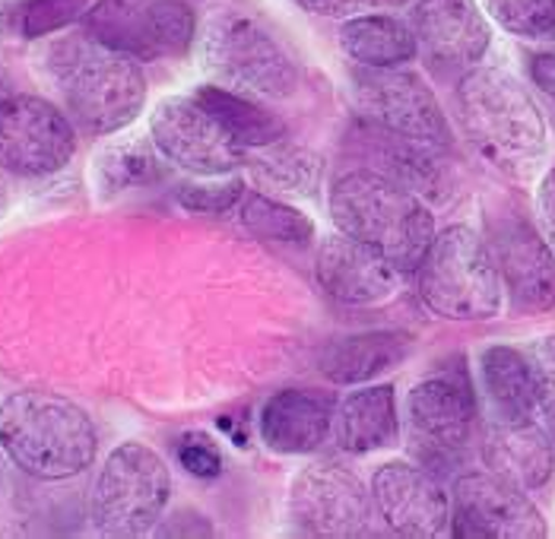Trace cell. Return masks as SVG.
I'll list each match as a JSON object with an SVG mask.
<instances>
[{"label": "cell", "instance_id": "6da1fadb", "mask_svg": "<svg viewBox=\"0 0 555 539\" xmlns=\"http://www.w3.org/2000/svg\"><path fill=\"white\" fill-rule=\"evenodd\" d=\"M457 115L476 153L512 178H533L550 153V127L533 95L499 67H473L457 84Z\"/></svg>", "mask_w": 555, "mask_h": 539}, {"label": "cell", "instance_id": "7a4b0ae2", "mask_svg": "<svg viewBox=\"0 0 555 539\" xmlns=\"http://www.w3.org/2000/svg\"><path fill=\"white\" fill-rule=\"evenodd\" d=\"M334 226L385 254L400 273H416L435 239V219L416 191L385 171H346L331 191Z\"/></svg>", "mask_w": 555, "mask_h": 539}, {"label": "cell", "instance_id": "3957f363", "mask_svg": "<svg viewBox=\"0 0 555 539\" xmlns=\"http://www.w3.org/2000/svg\"><path fill=\"white\" fill-rule=\"evenodd\" d=\"M44 64L67 115L86 133H115L128 127L146 105V77L137 57L89 36L57 42L48 51Z\"/></svg>", "mask_w": 555, "mask_h": 539}, {"label": "cell", "instance_id": "277c9868", "mask_svg": "<svg viewBox=\"0 0 555 539\" xmlns=\"http://www.w3.org/2000/svg\"><path fill=\"white\" fill-rule=\"evenodd\" d=\"M0 448L36 479H70L92 466L99 435L74 400L48 390H20L0 403Z\"/></svg>", "mask_w": 555, "mask_h": 539}, {"label": "cell", "instance_id": "5b68a950", "mask_svg": "<svg viewBox=\"0 0 555 539\" xmlns=\"http://www.w3.org/2000/svg\"><path fill=\"white\" fill-rule=\"evenodd\" d=\"M416 290L428 311L444 321H489L502 311L505 298L489 242L467 226L435 232L416 267Z\"/></svg>", "mask_w": 555, "mask_h": 539}, {"label": "cell", "instance_id": "8992f818", "mask_svg": "<svg viewBox=\"0 0 555 539\" xmlns=\"http://www.w3.org/2000/svg\"><path fill=\"white\" fill-rule=\"evenodd\" d=\"M169 498L166 460L140 441H125L105 457L95 476L89 521L102 537H143L163 521Z\"/></svg>", "mask_w": 555, "mask_h": 539}, {"label": "cell", "instance_id": "52a82bcc", "mask_svg": "<svg viewBox=\"0 0 555 539\" xmlns=\"http://www.w3.org/2000/svg\"><path fill=\"white\" fill-rule=\"evenodd\" d=\"M204 64L235 92L283 99L299 89V67L260 23L242 13L216 16L204 36Z\"/></svg>", "mask_w": 555, "mask_h": 539}, {"label": "cell", "instance_id": "ba28073f", "mask_svg": "<svg viewBox=\"0 0 555 539\" xmlns=\"http://www.w3.org/2000/svg\"><path fill=\"white\" fill-rule=\"evenodd\" d=\"M356 102L372 125L426 150L431 156L454 146V130L448 125L435 92L413 70L400 67H362L352 80Z\"/></svg>", "mask_w": 555, "mask_h": 539}, {"label": "cell", "instance_id": "9c48e42d", "mask_svg": "<svg viewBox=\"0 0 555 539\" xmlns=\"http://www.w3.org/2000/svg\"><path fill=\"white\" fill-rule=\"evenodd\" d=\"M77 153L70 118L42 95L0 92V166L26 178L54 175Z\"/></svg>", "mask_w": 555, "mask_h": 539}, {"label": "cell", "instance_id": "30bf717a", "mask_svg": "<svg viewBox=\"0 0 555 539\" xmlns=\"http://www.w3.org/2000/svg\"><path fill=\"white\" fill-rule=\"evenodd\" d=\"M524 492L492 470L464 473L451 492V534L457 539H543L550 527Z\"/></svg>", "mask_w": 555, "mask_h": 539}, {"label": "cell", "instance_id": "8fae6325", "mask_svg": "<svg viewBox=\"0 0 555 539\" xmlns=\"http://www.w3.org/2000/svg\"><path fill=\"white\" fill-rule=\"evenodd\" d=\"M289 514L311 537H369L375 524V498L337 463H311L296 473Z\"/></svg>", "mask_w": 555, "mask_h": 539}, {"label": "cell", "instance_id": "7c38bea8", "mask_svg": "<svg viewBox=\"0 0 555 539\" xmlns=\"http://www.w3.org/2000/svg\"><path fill=\"white\" fill-rule=\"evenodd\" d=\"M150 133L156 150L184 171L219 178L245 166V150L194 95L163 99L150 118Z\"/></svg>", "mask_w": 555, "mask_h": 539}, {"label": "cell", "instance_id": "4fadbf2b", "mask_svg": "<svg viewBox=\"0 0 555 539\" xmlns=\"http://www.w3.org/2000/svg\"><path fill=\"white\" fill-rule=\"evenodd\" d=\"M375 511L397 537L431 539L451 527V498L441 483L410 460H387L372 476Z\"/></svg>", "mask_w": 555, "mask_h": 539}, {"label": "cell", "instance_id": "5bb4252c", "mask_svg": "<svg viewBox=\"0 0 555 539\" xmlns=\"http://www.w3.org/2000/svg\"><path fill=\"white\" fill-rule=\"evenodd\" d=\"M410 422L420 445L438 457H457L467 451L476 428V394L464 365L423 377L410 390Z\"/></svg>", "mask_w": 555, "mask_h": 539}, {"label": "cell", "instance_id": "9a60e30c", "mask_svg": "<svg viewBox=\"0 0 555 539\" xmlns=\"http://www.w3.org/2000/svg\"><path fill=\"white\" fill-rule=\"evenodd\" d=\"M489 248L514 305L527 311L555 308V248L527 219H499L489 229Z\"/></svg>", "mask_w": 555, "mask_h": 539}, {"label": "cell", "instance_id": "2e32d148", "mask_svg": "<svg viewBox=\"0 0 555 539\" xmlns=\"http://www.w3.org/2000/svg\"><path fill=\"white\" fill-rule=\"evenodd\" d=\"M314 277L321 290L343 305H382L400 286V270L385 254L340 229L318 242Z\"/></svg>", "mask_w": 555, "mask_h": 539}, {"label": "cell", "instance_id": "e0dca14e", "mask_svg": "<svg viewBox=\"0 0 555 539\" xmlns=\"http://www.w3.org/2000/svg\"><path fill=\"white\" fill-rule=\"evenodd\" d=\"M413 36L435 67L467 70L479 64L492 42V29L476 0H416Z\"/></svg>", "mask_w": 555, "mask_h": 539}, {"label": "cell", "instance_id": "ac0fdd59", "mask_svg": "<svg viewBox=\"0 0 555 539\" xmlns=\"http://www.w3.org/2000/svg\"><path fill=\"white\" fill-rule=\"evenodd\" d=\"M482 457L492 473L520 489H540L555 470V441L537 419H495L486 428Z\"/></svg>", "mask_w": 555, "mask_h": 539}, {"label": "cell", "instance_id": "d6986e66", "mask_svg": "<svg viewBox=\"0 0 555 539\" xmlns=\"http://www.w3.org/2000/svg\"><path fill=\"white\" fill-rule=\"evenodd\" d=\"M334 425V403L314 390H280L257 415L260 441L273 454L301 457L318 451Z\"/></svg>", "mask_w": 555, "mask_h": 539}, {"label": "cell", "instance_id": "ffe728a7", "mask_svg": "<svg viewBox=\"0 0 555 539\" xmlns=\"http://www.w3.org/2000/svg\"><path fill=\"white\" fill-rule=\"evenodd\" d=\"M334 441L346 454H372L393 448L400 438L397 394L390 384H359L334 407Z\"/></svg>", "mask_w": 555, "mask_h": 539}, {"label": "cell", "instance_id": "44dd1931", "mask_svg": "<svg viewBox=\"0 0 555 539\" xmlns=\"http://www.w3.org/2000/svg\"><path fill=\"white\" fill-rule=\"evenodd\" d=\"M413 352L403 331H369L331 339L318 352V372L334 384H369L372 377L397 369Z\"/></svg>", "mask_w": 555, "mask_h": 539}, {"label": "cell", "instance_id": "7402d4cb", "mask_svg": "<svg viewBox=\"0 0 555 539\" xmlns=\"http://www.w3.org/2000/svg\"><path fill=\"white\" fill-rule=\"evenodd\" d=\"M86 36L108 44L137 61H156V29H153V7L140 0H99L83 16Z\"/></svg>", "mask_w": 555, "mask_h": 539}, {"label": "cell", "instance_id": "603a6c76", "mask_svg": "<svg viewBox=\"0 0 555 539\" xmlns=\"http://www.w3.org/2000/svg\"><path fill=\"white\" fill-rule=\"evenodd\" d=\"M340 48L359 67H403L420 44L406 23L393 16H349L340 29Z\"/></svg>", "mask_w": 555, "mask_h": 539}, {"label": "cell", "instance_id": "cb8c5ba5", "mask_svg": "<svg viewBox=\"0 0 555 539\" xmlns=\"http://www.w3.org/2000/svg\"><path fill=\"white\" fill-rule=\"evenodd\" d=\"M194 99L214 115L222 125V130L248 153V150H267L273 143L283 140L286 125L263 105H257L255 99L235 92V89H222V86H201L194 92Z\"/></svg>", "mask_w": 555, "mask_h": 539}, {"label": "cell", "instance_id": "d4e9b609", "mask_svg": "<svg viewBox=\"0 0 555 539\" xmlns=\"http://www.w3.org/2000/svg\"><path fill=\"white\" fill-rule=\"evenodd\" d=\"M479 369L495 419H537L533 372L524 352L512 346H489Z\"/></svg>", "mask_w": 555, "mask_h": 539}, {"label": "cell", "instance_id": "484cf974", "mask_svg": "<svg viewBox=\"0 0 555 539\" xmlns=\"http://www.w3.org/2000/svg\"><path fill=\"white\" fill-rule=\"evenodd\" d=\"M238 216L251 235L270 242V245L308 248L314 239V222L305 213L289 204H280L273 197H263V194H245Z\"/></svg>", "mask_w": 555, "mask_h": 539}, {"label": "cell", "instance_id": "4316f807", "mask_svg": "<svg viewBox=\"0 0 555 539\" xmlns=\"http://www.w3.org/2000/svg\"><path fill=\"white\" fill-rule=\"evenodd\" d=\"M489 16L517 39H555V0H486Z\"/></svg>", "mask_w": 555, "mask_h": 539}, {"label": "cell", "instance_id": "83f0119b", "mask_svg": "<svg viewBox=\"0 0 555 539\" xmlns=\"http://www.w3.org/2000/svg\"><path fill=\"white\" fill-rule=\"evenodd\" d=\"M153 29L159 57H178L197 39V13L184 0H153Z\"/></svg>", "mask_w": 555, "mask_h": 539}, {"label": "cell", "instance_id": "f1b7e54d", "mask_svg": "<svg viewBox=\"0 0 555 539\" xmlns=\"http://www.w3.org/2000/svg\"><path fill=\"white\" fill-rule=\"evenodd\" d=\"M92 0H26L20 10V33L26 39H44L77 20H83Z\"/></svg>", "mask_w": 555, "mask_h": 539}, {"label": "cell", "instance_id": "f546056e", "mask_svg": "<svg viewBox=\"0 0 555 539\" xmlns=\"http://www.w3.org/2000/svg\"><path fill=\"white\" fill-rule=\"evenodd\" d=\"M530 372H533V390H537V415L543 419L546 432L555 441V333L533 339L524 349Z\"/></svg>", "mask_w": 555, "mask_h": 539}, {"label": "cell", "instance_id": "4dcf8cb0", "mask_svg": "<svg viewBox=\"0 0 555 539\" xmlns=\"http://www.w3.org/2000/svg\"><path fill=\"white\" fill-rule=\"evenodd\" d=\"M245 184L242 181H222V184H194L178 194L181 207L191 213H207V216H222L242 207L245 201Z\"/></svg>", "mask_w": 555, "mask_h": 539}, {"label": "cell", "instance_id": "1f68e13d", "mask_svg": "<svg viewBox=\"0 0 555 539\" xmlns=\"http://www.w3.org/2000/svg\"><path fill=\"white\" fill-rule=\"evenodd\" d=\"M178 463L197 479H216L222 473V451L210 435L184 432L178 438Z\"/></svg>", "mask_w": 555, "mask_h": 539}, {"label": "cell", "instance_id": "d6a6232c", "mask_svg": "<svg viewBox=\"0 0 555 539\" xmlns=\"http://www.w3.org/2000/svg\"><path fill=\"white\" fill-rule=\"evenodd\" d=\"M537 219L546 235V242L555 248V166L543 175L540 191H537Z\"/></svg>", "mask_w": 555, "mask_h": 539}, {"label": "cell", "instance_id": "836d02e7", "mask_svg": "<svg viewBox=\"0 0 555 539\" xmlns=\"http://www.w3.org/2000/svg\"><path fill=\"white\" fill-rule=\"evenodd\" d=\"M299 10L305 13H314V16H327V20H349L356 16L359 10H365L369 3L375 0H293Z\"/></svg>", "mask_w": 555, "mask_h": 539}, {"label": "cell", "instance_id": "e575fe53", "mask_svg": "<svg viewBox=\"0 0 555 539\" xmlns=\"http://www.w3.org/2000/svg\"><path fill=\"white\" fill-rule=\"evenodd\" d=\"M530 74H533L537 86H540L546 95H553L555 99V51L533 54V57H530Z\"/></svg>", "mask_w": 555, "mask_h": 539}, {"label": "cell", "instance_id": "d590c367", "mask_svg": "<svg viewBox=\"0 0 555 539\" xmlns=\"http://www.w3.org/2000/svg\"><path fill=\"white\" fill-rule=\"evenodd\" d=\"M375 3H390V7H403V3H416V0H375Z\"/></svg>", "mask_w": 555, "mask_h": 539}]
</instances>
